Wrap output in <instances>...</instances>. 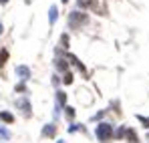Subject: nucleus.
<instances>
[{
	"label": "nucleus",
	"instance_id": "21",
	"mask_svg": "<svg viewBox=\"0 0 149 143\" xmlns=\"http://www.w3.org/2000/svg\"><path fill=\"white\" fill-rule=\"evenodd\" d=\"M63 2H69V0H63Z\"/></svg>",
	"mask_w": 149,
	"mask_h": 143
},
{
	"label": "nucleus",
	"instance_id": "11",
	"mask_svg": "<svg viewBox=\"0 0 149 143\" xmlns=\"http://www.w3.org/2000/svg\"><path fill=\"white\" fill-rule=\"evenodd\" d=\"M49 20H50V24H54V20H56V6H50V10H49Z\"/></svg>",
	"mask_w": 149,
	"mask_h": 143
},
{
	"label": "nucleus",
	"instance_id": "5",
	"mask_svg": "<svg viewBox=\"0 0 149 143\" xmlns=\"http://www.w3.org/2000/svg\"><path fill=\"white\" fill-rule=\"evenodd\" d=\"M54 133H56V127H54L52 123L45 125V129H42V135H45V137H54Z\"/></svg>",
	"mask_w": 149,
	"mask_h": 143
},
{
	"label": "nucleus",
	"instance_id": "8",
	"mask_svg": "<svg viewBox=\"0 0 149 143\" xmlns=\"http://www.w3.org/2000/svg\"><path fill=\"white\" fill-rule=\"evenodd\" d=\"M54 65H56V69H58V71H67V67H69V63H67V61H63V59H56V61H54Z\"/></svg>",
	"mask_w": 149,
	"mask_h": 143
},
{
	"label": "nucleus",
	"instance_id": "20",
	"mask_svg": "<svg viewBox=\"0 0 149 143\" xmlns=\"http://www.w3.org/2000/svg\"><path fill=\"white\" fill-rule=\"evenodd\" d=\"M0 32H2V24H0Z\"/></svg>",
	"mask_w": 149,
	"mask_h": 143
},
{
	"label": "nucleus",
	"instance_id": "9",
	"mask_svg": "<svg viewBox=\"0 0 149 143\" xmlns=\"http://www.w3.org/2000/svg\"><path fill=\"white\" fill-rule=\"evenodd\" d=\"M6 61H8V50H6V48H2V50H0V69L6 65Z\"/></svg>",
	"mask_w": 149,
	"mask_h": 143
},
{
	"label": "nucleus",
	"instance_id": "6",
	"mask_svg": "<svg viewBox=\"0 0 149 143\" xmlns=\"http://www.w3.org/2000/svg\"><path fill=\"white\" fill-rule=\"evenodd\" d=\"M125 137H127V141H129V143H139V137H137V133H135L133 129H127Z\"/></svg>",
	"mask_w": 149,
	"mask_h": 143
},
{
	"label": "nucleus",
	"instance_id": "13",
	"mask_svg": "<svg viewBox=\"0 0 149 143\" xmlns=\"http://www.w3.org/2000/svg\"><path fill=\"white\" fill-rule=\"evenodd\" d=\"M56 97H58V103H61V105H65V103H67V95H65V93H61V91H58Z\"/></svg>",
	"mask_w": 149,
	"mask_h": 143
},
{
	"label": "nucleus",
	"instance_id": "7",
	"mask_svg": "<svg viewBox=\"0 0 149 143\" xmlns=\"http://www.w3.org/2000/svg\"><path fill=\"white\" fill-rule=\"evenodd\" d=\"M0 119L4 121V123H14V117H12L8 111H0Z\"/></svg>",
	"mask_w": 149,
	"mask_h": 143
},
{
	"label": "nucleus",
	"instance_id": "2",
	"mask_svg": "<svg viewBox=\"0 0 149 143\" xmlns=\"http://www.w3.org/2000/svg\"><path fill=\"white\" fill-rule=\"evenodd\" d=\"M87 20H89V18H87L85 12H71V16H69V24H71V28H81Z\"/></svg>",
	"mask_w": 149,
	"mask_h": 143
},
{
	"label": "nucleus",
	"instance_id": "15",
	"mask_svg": "<svg viewBox=\"0 0 149 143\" xmlns=\"http://www.w3.org/2000/svg\"><path fill=\"white\" fill-rule=\"evenodd\" d=\"M61 45H63L65 48L69 47V36H67V34H63V36H61Z\"/></svg>",
	"mask_w": 149,
	"mask_h": 143
},
{
	"label": "nucleus",
	"instance_id": "3",
	"mask_svg": "<svg viewBox=\"0 0 149 143\" xmlns=\"http://www.w3.org/2000/svg\"><path fill=\"white\" fill-rule=\"evenodd\" d=\"M16 107L22 109L24 115H30V103H28V99H18V101H16Z\"/></svg>",
	"mask_w": 149,
	"mask_h": 143
},
{
	"label": "nucleus",
	"instance_id": "19",
	"mask_svg": "<svg viewBox=\"0 0 149 143\" xmlns=\"http://www.w3.org/2000/svg\"><path fill=\"white\" fill-rule=\"evenodd\" d=\"M0 2H2V4H6V2H8V0H0Z\"/></svg>",
	"mask_w": 149,
	"mask_h": 143
},
{
	"label": "nucleus",
	"instance_id": "1",
	"mask_svg": "<svg viewBox=\"0 0 149 143\" xmlns=\"http://www.w3.org/2000/svg\"><path fill=\"white\" fill-rule=\"evenodd\" d=\"M95 135H97V139L99 141H109L111 137H113V125H109V123H99L97 125V129H95Z\"/></svg>",
	"mask_w": 149,
	"mask_h": 143
},
{
	"label": "nucleus",
	"instance_id": "4",
	"mask_svg": "<svg viewBox=\"0 0 149 143\" xmlns=\"http://www.w3.org/2000/svg\"><path fill=\"white\" fill-rule=\"evenodd\" d=\"M16 75H18L22 81H26V79H30V69L24 67V65H20V67H16Z\"/></svg>",
	"mask_w": 149,
	"mask_h": 143
},
{
	"label": "nucleus",
	"instance_id": "10",
	"mask_svg": "<svg viewBox=\"0 0 149 143\" xmlns=\"http://www.w3.org/2000/svg\"><path fill=\"white\" fill-rule=\"evenodd\" d=\"M69 61H71V63H73L74 67H77V69H81V71L85 73V67H83V65H81V61H79V59H77V57H73V54H69Z\"/></svg>",
	"mask_w": 149,
	"mask_h": 143
},
{
	"label": "nucleus",
	"instance_id": "12",
	"mask_svg": "<svg viewBox=\"0 0 149 143\" xmlns=\"http://www.w3.org/2000/svg\"><path fill=\"white\" fill-rule=\"evenodd\" d=\"M63 81H65V85H71V83H73V75H71V73H65Z\"/></svg>",
	"mask_w": 149,
	"mask_h": 143
},
{
	"label": "nucleus",
	"instance_id": "17",
	"mask_svg": "<svg viewBox=\"0 0 149 143\" xmlns=\"http://www.w3.org/2000/svg\"><path fill=\"white\" fill-rule=\"evenodd\" d=\"M0 135H2L4 139H8V137H10V133H8V131H6V129H4L2 125H0Z\"/></svg>",
	"mask_w": 149,
	"mask_h": 143
},
{
	"label": "nucleus",
	"instance_id": "14",
	"mask_svg": "<svg viewBox=\"0 0 149 143\" xmlns=\"http://www.w3.org/2000/svg\"><path fill=\"white\" fill-rule=\"evenodd\" d=\"M89 4H93V0H79V6L81 8H87Z\"/></svg>",
	"mask_w": 149,
	"mask_h": 143
},
{
	"label": "nucleus",
	"instance_id": "18",
	"mask_svg": "<svg viewBox=\"0 0 149 143\" xmlns=\"http://www.w3.org/2000/svg\"><path fill=\"white\" fill-rule=\"evenodd\" d=\"M137 119L141 121V123H143V125H145V127H149V117H141V115H139V117H137Z\"/></svg>",
	"mask_w": 149,
	"mask_h": 143
},
{
	"label": "nucleus",
	"instance_id": "16",
	"mask_svg": "<svg viewBox=\"0 0 149 143\" xmlns=\"http://www.w3.org/2000/svg\"><path fill=\"white\" fill-rule=\"evenodd\" d=\"M65 109H67V117L73 119V117H74V109H73V107H65Z\"/></svg>",
	"mask_w": 149,
	"mask_h": 143
}]
</instances>
